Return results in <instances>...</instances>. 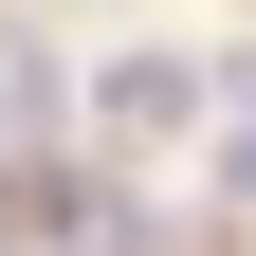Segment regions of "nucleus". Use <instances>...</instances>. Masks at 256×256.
Masks as SVG:
<instances>
[{
  "mask_svg": "<svg viewBox=\"0 0 256 256\" xmlns=\"http://www.w3.org/2000/svg\"><path fill=\"white\" fill-rule=\"evenodd\" d=\"M183 110H202V74H183V55H110V74H92V128H110V146H165Z\"/></svg>",
  "mask_w": 256,
  "mask_h": 256,
  "instance_id": "nucleus-1",
  "label": "nucleus"
},
{
  "mask_svg": "<svg viewBox=\"0 0 256 256\" xmlns=\"http://www.w3.org/2000/svg\"><path fill=\"white\" fill-rule=\"evenodd\" d=\"M0 146H18V74H0Z\"/></svg>",
  "mask_w": 256,
  "mask_h": 256,
  "instance_id": "nucleus-4",
  "label": "nucleus"
},
{
  "mask_svg": "<svg viewBox=\"0 0 256 256\" xmlns=\"http://www.w3.org/2000/svg\"><path fill=\"white\" fill-rule=\"evenodd\" d=\"M18 220H55V202H18V183H0V256H18Z\"/></svg>",
  "mask_w": 256,
  "mask_h": 256,
  "instance_id": "nucleus-3",
  "label": "nucleus"
},
{
  "mask_svg": "<svg viewBox=\"0 0 256 256\" xmlns=\"http://www.w3.org/2000/svg\"><path fill=\"white\" fill-rule=\"evenodd\" d=\"M220 183L256 202V74H238V110H220Z\"/></svg>",
  "mask_w": 256,
  "mask_h": 256,
  "instance_id": "nucleus-2",
  "label": "nucleus"
}]
</instances>
